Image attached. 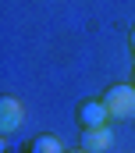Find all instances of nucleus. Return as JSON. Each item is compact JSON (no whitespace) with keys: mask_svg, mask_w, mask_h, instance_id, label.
Here are the masks:
<instances>
[{"mask_svg":"<svg viewBox=\"0 0 135 153\" xmlns=\"http://www.w3.org/2000/svg\"><path fill=\"white\" fill-rule=\"evenodd\" d=\"M103 103H107V111L114 121H132L135 117V85L132 82H114V85H107V93L100 96Z\"/></svg>","mask_w":135,"mask_h":153,"instance_id":"obj_1","label":"nucleus"},{"mask_svg":"<svg viewBox=\"0 0 135 153\" xmlns=\"http://www.w3.org/2000/svg\"><path fill=\"white\" fill-rule=\"evenodd\" d=\"M75 121H78V128L85 132V128H103V125L114 121V117H110V111H107L103 100H82V103L75 107Z\"/></svg>","mask_w":135,"mask_h":153,"instance_id":"obj_2","label":"nucleus"},{"mask_svg":"<svg viewBox=\"0 0 135 153\" xmlns=\"http://www.w3.org/2000/svg\"><path fill=\"white\" fill-rule=\"evenodd\" d=\"M25 121V107L18 96H0V135H14Z\"/></svg>","mask_w":135,"mask_h":153,"instance_id":"obj_3","label":"nucleus"},{"mask_svg":"<svg viewBox=\"0 0 135 153\" xmlns=\"http://www.w3.org/2000/svg\"><path fill=\"white\" fill-rule=\"evenodd\" d=\"M114 146V135H110V128L103 125V128H85L82 132V150L89 153H107Z\"/></svg>","mask_w":135,"mask_h":153,"instance_id":"obj_4","label":"nucleus"},{"mask_svg":"<svg viewBox=\"0 0 135 153\" xmlns=\"http://www.w3.org/2000/svg\"><path fill=\"white\" fill-rule=\"evenodd\" d=\"M32 153H68V150L61 146V139H57V135L43 132V135H36V139H32Z\"/></svg>","mask_w":135,"mask_h":153,"instance_id":"obj_5","label":"nucleus"},{"mask_svg":"<svg viewBox=\"0 0 135 153\" xmlns=\"http://www.w3.org/2000/svg\"><path fill=\"white\" fill-rule=\"evenodd\" d=\"M128 43H132V53H135V29H132V36H128Z\"/></svg>","mask_w":135,"mask_h":153,"instance_id":"obj_6","label":"nucleus"},{"mask_svg":"<svg viewBox=\"0 0 135 153\" xmlns=\"http://www.w3.org/2000/svg\"><path fill=\"white\" fill-rule=\"evenodd\" d=\"M68 153H89V150H82V146H78V150H68Z\"/></svg>","mask_w":135,"mask_h":153,"instance_id":"obj_7","label":"nucleus"},{"mask_svg":"<svg viewBox=\"0 0 135 153\" xmlns=\"http://www.w3.org/2000/svg\"><path fill=\"white\" fill-rule=\"evenodd\" d=\"M132 85H135V71H132Z\"/></svg>","mask_w":135,"mask_h":153,"instance_id":"obj_8","label":"nucleus"}]
</instances>
